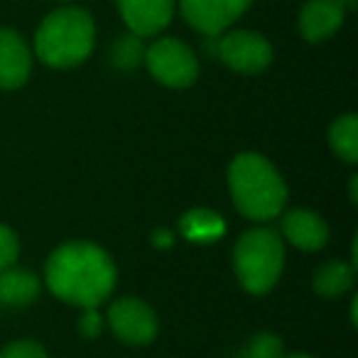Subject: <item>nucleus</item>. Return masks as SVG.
Segmentation results:
<instances>
[{"label": "nucleus", "mask_w": 358, "mask_h": 358, "mask_svg": "<svg viewBox=\"0 0 358 358\" xmlns=\"http://www.w3.org/2000/svg\"><path fill=\"white\" fill-rule=\"evenodd\" d=\"M115 263L101 245L71 241L50 255L45 282L55 297L74 307H101L115 287Z\"/></svg>", "instance_id": "nucleus-1"}, {"label": "nucleus", "mask_w": 358, "mask_h": 358, "mask_svg": "<svg viewBox=\"0 0 358 358\" xmlns=\"http://www.w3.org/2000/svg\"><path fill=\"white\" fill-rule=\"evenodd\" d=\"M229 189L236 209L253 221H270L287 204V185L268 157L241 152L229 164Z\"/></svg>", "instance_id": "nucleus-2"}, {"label": "nucleus", "mask_w": 358, "mask_h": 358, "mask_svg": "<svg viewBox=\"0 0 358 358\" xmlns=\"http://www.w3.org/2000/svg\"><path fill=\"white\" fill-rule=\"evenodd\" d=\"M96 45L94 17L84 8L64 6L37 27L35 55L52 69H71L86 62Z\"/></svg>", "instance_id": "nucleus-3"}, {"label": "nucleus", "mask_w": 358, "mask_h": 358, "mask_svg": "<svg viewBox=\"0 0 358 358\" xmlns=\"http://www.w3.org/2000/svg\"><path fill=\"white\" fill-rule=\"evenodd\" d=\"M285 268V243L273 229H250L236 241L234 270L241 287L250 294H265L278 285Z\"/></svg>", "instance_id": "nucleus-4"}, {"label": "nucleus", "mask_w": 358, "mask_h": 358, "mask_svg": "<svg viewBox=\"0 0 358 358\" xmlns=\"http://www.w3.org/2000/svg\"><path fill=\"white\" fill-rule=\"evenodd\" d=\"M143 59L150 74L169 89H187L199 76L196 55L189 50V45H185L182 40H174V37L155 40L145 50Z\"/></svg>", "instance_id": "nucleus-5"}, {"label": "nucleus", "mask_w": 358, "mask_h": 358, "mask_svg": "<svg viewBox=\"0 0 358 358\" xmlns=\"http://www.w3.org/2000/svg\"><path fill=\"white\" fill-rule=\"evenodd\" d=\"M216 57L231 71H238V74H260L273 62V45L260 32L231 30L219 35Z\"/></svg>", "instance_id": "nucleus-6"}, {"label": "nucleus", "mask_w": 358, "mask_h": 358, "mask_svg": "<svg viewBox=\"0 0 358 358\" xmlns=\"http://www.w3.org/2000/svg\"><path fill=\"white\" fill-rule=\"evenodd\" d=\"M108 327L128 346H148L157 336V314L138 297H120L108 307Z\"/></svg>", "instance_id": "nucleus-7"}, {"label": "nucleus", "mask_w": 358, "mask_h": 358, "mask_svg": "<svg viewBox=\"0 0 358 358\" xmlns=\"http://www.w3.org/2000/svg\"><path fill=\"white\" fill-rule=\"evenodd\" d=\"M250 6L253 0H179L185 20L206 37L226 32Z\"/></svg>", "instance_id": "nucleus-8"}, {"label": "nucleus", "mask_w": 358, "mask_h": 358, "mask_svg": "<svg viewBox=\"0 0 358 358\" xmlns=\"http://www.w3.org/2000/svg\"><path fill=\"white\" fill-rule=\"evenodd\" d=\"M130 35L152 37L159 35L172 22L174 0H115Z\"/></svg>", "instance_id": "nucleus-9"}, {"label": "nucleus", "mask_w": 358, "mask_h": 358, "mask_svg": "<svg viewBox=\"0 0 358 358\" xmlns=\"http://www.w3.org/2000/svg\"><path fill=\"white\" fill-rule=\"evenodd\" d=\"M32 71V52L25 37L10 27H0V89L25 86Z\"/></svg>", "instance_id": "nucleus-10"}, {"label": "nucleus", "mask_w": 358, "mask_h": 358, "mask_svg": "<svg viewBox=\"0 0 358 358\" xmlns=\"http://www.w3.org/2000/svg\"><path fill=\"white\" fill-rule=\"evenodd\" d=\"M346 0H307L299 13V32L307 42H324L343 25Z\"/></svg>", "instance_id": "nucleus-11"}, {"label": "nucleus", "mask_w": 358, "mask_h": 358, "mask_svg": "<svg viewBox=\"0 0 358 358\" xmlns=\"http://www.w3.org/2000/svg\"><path fill=\"white\" fill-rule=\"evenodd\" d=\"M282 236L299 250H322L329 243V226L319 214L307 209H294L282 219Z\"/></svg>", "instance_id": "nucleus-12"}, {"label": "nucleus", "mask_w": 358, "mask_h": 358, "mask_svg": "<svg viewBox=\"0 0 358 358\" xmlns=\"http://www.w3.org/2000/svg\"><path fill=\"white\" fill-rule=\"evenodd\" d=\"M40 278L30 270H0V304L6 307H27L40 297Z\"/></svg>", "instance_id": "nucleus-13"}, {"label": "nucleus", "mask_w": 358, "mask_h": 358, "mask_svg": "<svg viewBox=\"0 0 358 358\" xmlns=\"http://www.w3.org/2000/svg\"><path fill=\"white\" fill-rule=\"evenodd\" d=\"M179 229H182V236H185L187 241H194V243H211V241L224 236L226 221L209 209H192L189 214L182 216Z\"/></svg>", "instance_id": "nucleus-14"}, {"label": "nucleus", "mask_w": 358, "mask_h": 358, "mask_svg": "<svg viewBox=\"0 0 358 358\" xmlns=\"http://www.w3.org/2000/svg\"><path fill=\"white\" fill-rule=\"evenodd\" d=\"M353 268L351 263H341V260H329L327 265L314 273V292L322 297H341L343 292H348L353 285Z\"/></svg>", "instance_id": "nucleus-15"}, {"label": "nucleus", "mask_w": 358, "mask_h": 358, "mask_svg": "<svg viewBox=\"0 0 358 358\" xmlns=\"http://www.w3.org/2000/svg\"><path fill=\"white\" fill-rule=\"evenodd\" d=\"M329 145L334 155L343 162L356 164L358 159V118L353 113H346L336 118L329 128Z\"/></svg>", "instance_id": "nucleus-16"}, {"label": "nucleus", "mask_w": 358, "mask_h": 358, "mask_svg": "<svg viewBox=\"0 0 358 358\" xmlns=\"http://www.w3.org/2000/svg\"><path fill=\"white\" fill-rule=\"evenodd\" d=\"M282 338L275 336L270 331L255 334L243 348H241L238 358H282Z\"/></svg>", "instance_id": "nucleus-17"}, {"label": "nucleus", "mask_w": 358, "mask_h": 358, "mask_svg": "<svg viewBox=\"0 0 358 358\" xmlns=\"http://www.w3.org/2000/svg\"><path fill=\"white\" fill-rule=\"evenodd\" d=\"M143 45H140V37L138 35H128V37H120L118 42L113 45V64L120 66V69H133V66L140 64L143 59Z\"/></svg>", "instance_id": "nucleus-18"}, {"label": "nucleus", "mask_w": 358, "mask_h": 358, "mask_svg": "<svg viewBox=\"0 0 358 358\" xmlns=\"http://www.w3.org/2000/svg\"><path fill=\"white\" fill-rule=\"evenodd\" d=\"M20 255V238L10 226L0 224V270L13 268Z\"/></svg>", "instance_id": "nucleus-19"}, {"label": "nucleus", "mask_w": 358, "mask_h": 358, "mask_svg": "<svg viewBox=\"0 0 358 358\" xmlns=\"http://www.w3.org/2000/svg\"><path fill=\"white\" fill-rule=\"evenodd\" d=\"M0 358H50L45 351V346H40L32 338H20V341L8 343L3 351H0Z\"/></svg>", "instance_id": "nucleus-20"}, {"label": "nucleus", "mask_w": 358, "mask_h": 358, "mask_svg": "<svg viewBox=\"0 0 358 358\" xmlns=\"http://www.w3.org/2000/svg\"><path fill=\"white\" fill-rule=\"evenodd\" d=\"M101 329H103V319H101V314H99V307L84 309V314H81V319H79V331H81V336L96 338L101 334Z\"/></svg>", "instance_id": "nucleus-21"}, {"label": "nucleus", "mask_w": 358, "mask_h": 358, "mask_svg": "<svg viewBox=\"0 0 358 358\" xmlns=\"http://www.w3.org/2000/svg\"><path fill=\"white\" fill-rule=\"evenodd\" d=\"M152 243L157 245V248H167V245H172V234H169V231H157Z\"/></svg>", "instance_id": "nucleus-22"}, {"label": "nucleus", "mask_w": 358, "mask_h": 358, "mask_svg": "<svg viewBox=\"0 0 358 358\" xmlns=\"http://www.w3.org/2000/svg\"><path fill=\"white\" fill-rule=\"evenodd\" d=\"M282 358H314V356H307V353H289V356H282Z\"/></svg>", "instance_id": "nucleus-23"}, {"label": "nucleus", "mask_w": 358, "mask_h": 358, "mask_svg": "<svg viewBox=\"0 0 358 358\" xmlns=\"http://www.w3.org/2000/svg\"><path fill=\"white\" fill-rule=\"evenodd\" d=\"M346 6H348V8H353V6H356V0H346Z\"/></svg>", "instance_id": "nucleus-24"}, {"label": "nucleus", "mask_w": 358, "mask_h": 358, "mask_svg": "<svg viewBox=\"0 0 358 358\" xmlns=\"http://www.w3.org/2000/svg\"><path fill=\"white\" fill-rule=\"evenodd\" d=\"M57 3H69V0H57Z\"/></svg>", "instance_id": "nucleus-25"}]
</instances>
